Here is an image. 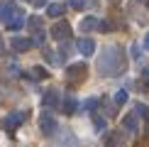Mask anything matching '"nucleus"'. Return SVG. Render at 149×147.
<instances>
[{
	"label": "nucleus",
	"instance_id": "obj_1",
	"mask_svg": "<svg viewBox=\"0 0 149 147\" xmlns=\"http://www.w3.org/2000/svg\"><path fill=\"white\" fill-rule=\"evenodd\" d=\"M95 69L100 76H122L127 71V54L122 47L117 44H110L105 47L100 54H98V61H95Z\"/></svg>",
	"mask_w": 149,
	"mask_h": 147
},
{
	"label": "nucleus",
	"instance_id": "obj_2",
	"mask_svg": "<svg viewBox=\"0 0 149 147\" xmlns=\"http://www.w3.org/2000/svg\"><path fill=\"white\" fill-rule=\"evenodd\" d=\"M86 78H88V66H86V61H76V64L66 66V81H69L71 86L83 83Z\"/></svg>",
	"mask_w": 149,
	"mask_h": 147
},
{
	"label": "nucleus",
	"instance_id": "obj_3",
	"mask_svg": "<svg viewBox=\"0 0 149 147\" xmlns=\"http://www.w3.org/2000/svg\"><path fill=\"white\" fill-rule=\"evenodd\" d=\"M24 120H27V113H24V110H12V113H8L0 120V127H3V130H17Z\"/></svg>",
	"mask_w": 149,
	"mask_h": 147
},
{
	"label": "nucleus",
	"instance_id": "obj_4",
	"mask_svg": "<svg viewBox=\"0 0 149 147\" xmlns=\"http://www.w3.org/2000/svg\"><path fill=\"white\" fill-rule=\"evenodd\" d=\"M39 130L44 132V135H56V130H59V123H56V118H54L49 110H44V113L39 115Z\"/></svg>",
	"mask_w": 149,
	"mask_h": 147
},
{
	"label": "nucleus",
	"instance_id": "obj_5",
	"mask_svg": "<svg viewBox=\"0 0 149 147\" xmlns=\"http://www.w3.org/2000/svg\"><path fill=\"white\" fill-rule=\"evenodd\" d=\"M49 34H52L56 42H64V39H69V37H71V24L61 20V22H56L52 27V32H49Z\"/></svg>",
	"mask_w": 149,
	"mask_h": 147
},
{
	"label": "nucleus",
	"instance_id": "obj_6",
	"mask_svg": "<svg viewBox=\"0 0 149 147\" xmlns=\"http://www.w3.org/2000/svg\"><path fill=\"white\" fill-rule=\"evenodd\" d=\"M105 147H125V130H113L105 132Z\"/></svg>",
	"mask_w": 149,
	"mask_h": 147
},
{
	"label": "nucleus",
	"instance_id": "obj_7",
	"mask_svg": "<svg viewBox=\"0 0 149 147\" xmlns=\"http://www.w3.org/2000/svg\"><path fill=\"white\" fill-rule=\"evenodd\" d=\"M76 49L83 57H93V52H95V39H93V37H81V39H76Z\"/></svg>",
	"mask_w": 149,
	"mask_h": 147
},
{
	"label": "nucleus",
	"instance_id": "obj_8",
	"mask_svg": "<svg viewBox=\"0 0 149 147\" xmlns=\"http://www.w3.org/2000/svg\"><path fill=\"white\" fill-rule=\"evenodd\" d=\"M42 103H44V108H59L61 106V93L56 88H49L44 93V98H42Z\"/></svg>",
	"mask_w": 149,
	"mask_h": 147
},
{
	"label": "nucleus",
	"instance_id": "obj_9",
	"mask_svg": "<svg viewBox=\"0 0 149 147\" xmlns=\"http://www.w3.org/2000/svg\"><path fill=\"white\" fill-rule=\"evenodd\" d=\"M15 12H20V8L15 5V0H5V3L0 5V20H3V22H8L10 17L15 15Z\"/></svg>",
	"mask_w": 149,
	"mask_h": 147
},
{
	"label": "nucleus",
	"instance_id": "obj_10",
	"mask_svg": "<svg viewBox=\"0 0 149 147\" xmlns=\"http://www.w3.org/2000/svg\"><path fill=\"white\" fill-rule=\"evenodd\" d=\"M81 32L83 34H88V32H95V29H100V20H98V17H93V15H88V17H83V20H81Z\"/></svg>",
	"mask_w": 149,
	"mask_h": 147
},
{
	"label": "nucleus",
	"instance_id": "obj_11",
	"mask_svg": "<svg viewBox=\"0 0 149 147\" xmlns=\"http://www.w3.org/2000/svg\"><path fill=\"white\" fill-rule=\"evenodd\" d=\"M10 47L15 49V52H29V49H32V39H29V37H12L10 39Z\"/></svg>",
	"mask_w": 149,
	"mask_h": 147
},
{
	"label": "nucleus",
	"instance_id": "obj_12",
	"mask_svg": "<svg viewBox=\"0 0 149 147\" xmlns=\"http://www.w3.org/2000/svg\"><path fill=\"white\" fill-rule=\"evenodd\" d=\"M24 22H27V20H24V12L20 10V12H15V15H12L10 20L5 22V27L12 29V32H17V29H22V27H24Z\"/></svg>",
	"mask_w": 149,
	"mask_h": 147
},
{
	"label": "nucleus",
	"instance_id": "obj_13",
	"mask_svg": "<svg viewBox=\"0 0 149 147\" xmlns=\"http://www.w3.org/2000/svg\"><path fill=\"white\" fill-rule=\"evenodd\" d=\"M122 127L130 132V135H134L139 130V120H137V113H130V115H125L122 118Z\"/></svg>",
	"mask_w": 149,
	"mask_h": 147
},
{
	"label": "nucleus",
	"instance_id": "obj_14",
	"mask_svg": "<svg viewBox=\"0 0 149 147\" xmlns=\"http://www.w3.org/2000/svg\"><path fill=\"white\" fill-rule=\"evenodd\" d=\"M64 12H66V5H64V3H49V5H47V15L54 17V20H59Z\"/></svg>",
	"mask_w": 149,
	"mask_h": 147
},
{
	"label": "nucleus",
	"instance_id": "obj_15",
	"mask_svg": "<svg viewBox=\"0 0 149 147\" xmlns=\"http://www.w3.org/2000/svg\"><path fill=\"white\" fill-rule=\"evenodd\" d=\"M76 108H78V101H76V98H64V101H61V110H64V113L66 115H73V113H76Z\"/></svg>",
	"mask_w": 149,
	"mask_h": 147
},
{
	"label": "nucleus",
	"instance_id": "obj_16",
	"mask_svg": "<svg viewBox=\"0 0 149 147\" xmlns=\"http://www.w3.org/2000/svg\"><path fill=\"white\" fill-rule=\"evenodd\" d=\"M27 74H29V78H34V81H44V78L49 76V71L44 69V66H32Z\"/></svg>",
	"mask_w": 149,
	"mask_h": 147
},
{
	"label": "nucleus",
	"instance_id": "obj_17",
	"mask_svg": "<svg viewBox=\"0 0 149 147\" xmlns=\"http://www.w3.org/2000/svg\"><path fill=\"white\" fill-rule=\"evenodd\" d=\"M27 27L37 34V32H42V27H44V20H42L39 15H32V17H27Z\"/></svg>",
	"mask_w": 149,
	"mask_h": 147
},
{
	"label": "nucleus",
	"instance_id": "obj_18",
	"mask_svg": "<svg viewBox=\"0 0 149 147\" xmlns=\"http://www.w3.org/2000/svg\"><path fill=\"white\" fill-rule=\"evenodd\" d=\"M134 113H137V118H144V120H149V106H144V103H134Z\"/></svg>",
	"mask_w": 149,
	"mask_h": 147
},
{
	"label": "nucleus",
	"instance_id": "obj_19",
	"mask_svg": "<svg viewBox=\"0 0 149 147\" xmlns=\"http://www.w3.org/2000/svg\"><path fill=\"white\" fill-rule=\"evenodd\" d=\"M93 127H95L98 132H103L105 127H108V123H105V118H103V115H93Z\"/></svg>",
	"mask_w": 149,
	"mask_h": 147
},
{
	"label": "nucleus",
	"instance_id": "obj_20",
	"mask_svg": "<svg viewBox=\"0 0 149 147\" xmlns=\"http://www.w3.org/2000/svg\"><path fill=\"white\" fill-rule=\"evenodd\" d=\"M127 101H130V93H127L125 88H120V91L115 93V103H117V106H125Z\"/></svg>",
	"mask_w": 149,
	"mask_h": 147
},
{
	"label": "nucleus",
	"instance_id": "obj_21",
	"mask_svg": "<svg viewBox=\"0 0 149 147\" xmlns=\"http://www.w3.org/2000/svg\"><path fill=\"white\" fill-rule=\"evenodd\" d=\"M100 106V98H88V101L83 103V108L88 110V113H95V108Z\"/></svg>",
	"mask_w": 149,
	"mask_h": 147
},
{
	"label": "nucleus",
	"instance_id": "obj_22",
	"mask_svg": "<svg viewBox=\"0 0 149 147\" xmlns=\"http://www.w3.org/2000/svg\"><path fill=\"white\" fill-rule=\"evenodd\" d=\"M117 103H110V101H103V110L108 113V118H113V115H117Z\"/></svg>",
	"mask_w": 149,
	"mask_h": 147
},
{
	"label": "nucleus",
	"instance_id": "obj_23",
	"mask_svg": "<svg viewBox=\"0 0 149 147\" xmlns=\"http://www.w3.org/2000/svg\"><path fill=\"white\" fill-rule=\"evenodd\" d=\"M142 91H149V66H144V69H142Z\"/></svg>",
	"mask_w": 149,
	"mask_h": 147
},
{
	"label": "nucleus",
	"instance_id": "obj_24",
	"mask_svg": "<svg viewBox=\"0 0 149 147\" xmlns=\"http://www.w3.org/2000/svg\"><path fill=\"white\" fill-rule=\"evenodd\" d=\"M69 5H71L73 10H81V8L86 5V0H69Z\"/></svg>",
	"mask_w": 149,
	"mask_h": 147
},
{
	"label": "nucleus",
	"instance_id": "obj_25",
	"mask_svg": "<svg viewBox=\"0 0 149 147\" xmlns=\"http://www.w3.org/2000/svg\"><path fill=\"white\" fill-rule=\"evenodd\" d=\"M142 57V49H139V44H132V59H139Z\"/></svg>",
	"mask_w": 149,
	"mask_h": 147
},
{
	"label": "nucleus",
	"instance_id": "obj_26",
	"mask_svg": "<svg viewBox=\"0 0 149 147\" xmlns=\"http://www.w3.org/2000/svg\"><path fill=\"white\" fill-rule=\"evenodd\" d=\"M47 3H49V0H34V8H44Z\"/></svg>",
	"mask_w": 149,
	"mask_h": 147
},
{
	"label": "nucleus",
	"instance_id": "obj_27",
	"mask_svg": "<svg viewBox=\"0 0 149 147\" xmlns=\"http://www.w3.org/2000/svg\"><path fill=\"white\" fill-rule=\"evenodd\" d=\"M144 49H147V52H149V32L144 34Z\"/></svg>",
	"mask_w": 149,
	"mask_h": 147
},
{
	"label": "nucleus",
	"instance_id": "obj_28",
	"mask_svg": "<svg viewBox=\"0 0 149 147\" xmlns=\"http://www.w3.org/2000/svg\"><path fill=\"white\" fill-rule=\"evenodd\" d=\"M144 140H147V142H149V125L144 127Z\"/></svg>",
	"mask_w": 149,
	"mask_h": 147
},
{
	"label": "nucleus",
	"instance_id": "obj_29",
	"mask_svg": "<svg viewBox=\"0 0 149 147\" xmlns=\"http://www.w3.org/2000/svg\"><path fill=\"white\" fill-rule=\"evenodd\" d=\"M5 52V42H3V37H0V54Z\"/></svg>",
	"mask_w": 149,
	"mask_h": 147
},
{
	"label": "nucleus",
	"instance_id": "obj_30",
	"mask_svg": "<svg viewBox=\"0 0 149 147\" xmlns=\"http://www.w3.org/2000/svg\"><path fill=\"white\" fill-rule=\"evenodd\" d=\"M24 3H29V5H34V0H24Z\"/></svg>",
	"mask_w": 149,
	"mask_h": 147
},
{
	"label": "nucleus",
	"instance_id": "obj_31",
	"mask_svg": "<svg viewBox=\"0 0 149 147\" xmlns=\"http://www.w3.org/2000/svg\"><path fill=\"white\" fill-rule=\"evenodd\" d=\"M110 3H115V5H117V3H120V0H110Z\"/></svg>",
	"mask_w": 149,
	"mask_h": 147
}]
</instances>
